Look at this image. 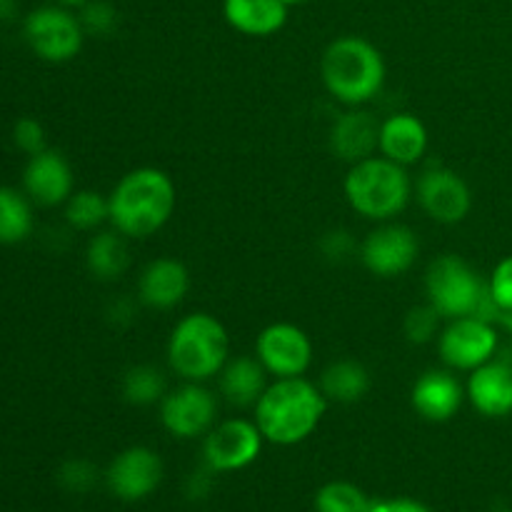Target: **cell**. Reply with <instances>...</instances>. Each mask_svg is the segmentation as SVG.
<instances>
[{
  "label": "cell",
  "instance_id": "ba28073f",
  "mask_svg": "<svg viewBox=\"0 0 512 512\" xmlns=\"http://www.w3.org/2000/svg\"><path fill=\"white\" fill-rule=\"evenodd\" d=\"M218 415V398L203 383L185 380L180 388L168 390L160 400V423L175 438H198L210 433Z\"/></svg>",
  "mask_w": 512,
  "mask_h": 512
},
{
  "label": "cell",
  "instance_id": "7a4b0ae2",
  "mask_svg": "<svg viewBox=\"0 0 512 512\" xmlns=\"http://www.w3.org/2000/svg\"><path fill=\"white\" fill-rule=\"evenodd\" d=\"M328 410V398L310 380L280 378L255 403V423L268 443L298 445L315 433Z\"/></svg>",
  "mask_w": 512,
  "mask_h": 512
},
{
  "label": "cell",
  "instance_id": "9a60e30c",
  "mask_svg": "<svg viewBox=\"0 0 512 512\" xmlns=\"http://www.w3.org/2000/svg\"><path fill=\"white\" fill-rule=\"evenodd\" d=\"M23 185L30 200L43 208H55L73 195V170L68 160L55 150L30 155L23 170Z\"/></svg>",
  "mask_w": 512,
  "mask_h": 512
},
{
  "label": "cell",
  "instance_id": "5b68a950",
  "mask_svg": "<svg viewBox=\"0 0 512 512\" xmlns=\"http://www.w3.org/2000/svg\"><path fill=\"white\" fill-rule=\"evenodd\" d=\"M410 195H413V183L408 168L383 155L353 163L345 175V198L350 208L368 220L388 223L403 213Z\"/></svg>",
  "mask_w": 512,
  "mask_h": 512
},
{
  "label": "cell",
  "instance_id": "603a6c76",
  "mask_svg": "<svg viewBox=\"0 0 512 512\" xmlns=\"http://www.w3.org/2000/svg\"><path fill=\"white\" fill-rule=\"evenodd\" d=\"M125 240L128 238L120 235L115 228L95 233L90 238L88 250H85V263H88V270L95 278L103 280V283H113L128 270L130 250Z\"/></svg>",
  "mask_w": 512,
  "mask_h": 512
},
{
  "label": "cell",
  "instance_id": "3957f363",
  "mask_svg": "<svg viewBox=\"0 0 512 512\" xmlns=\"http://www.w3.org/2000/svg\"><path fill=\"white\" fill-rule=\"evenodd\" d=\"M320 78L338 103L360 108L383 90L385 60L380 50L365 38L343 35L325 48Z\"/></svg>",
  "mask_w": 512,
  "mask_h": 512
},
{
  "label": "cell",
  "instance_id": "8fae6325",
  "mask_svg": "<svg viewBox=\"0 0 512 512\" xmlns=\"http://www.w3.org/2000/svg\"><path fill=\"white\" fill-rule=\"evenodd\" d=\"M255 358L275 380L300 378L313 360V343L308 333L293 323H273L258 335Z\"/></svg>",
  "mask_w": 512,
  "mask_h": 512
},
{
  "label": "cell",
  "instance_id": "277c9868",
  "mask_svg": "<svg viewBox=\"0 0 512 512\" xmlns=\"http://www.w3.org/2000/svg\"><path fill=\"white\" fill-rule=\"evenodd\" d=\"M425 293L428 303L448 320L475 315L495 325L500 313L488 283L458 255H440L430 263L425 273Z\"/></svg>",
  "mask_w": 512,
  "mask_h": 512
},
{
  "label": "cell",
  "instance_id": "e0dca14e",
  "mask_svg": "<svg viewBox=\"0 0 512 512\" xmlns=\"http://www.w3.org/2000/svg\"><path fill=\"white\" fill-rule=\"evenodd\" d=\"M190 288V275L180 260H150L138 278V300L145 308L170 310L183 303Z\"/></svg>",
  "mask_w": 512,
  "mask_h": 512
},
{
  "label": "cell",
  "instance_id": "ac0fdd59",
  "mask_svg": "<svg viewBox=\"0 0 512 512\" xmlns=\"http://www.w3.org/2000/svg\"><path fill=\"white\" fill-rule=\"evenodd\" d=\"M465 395L485 418H505L512 413V365L490 360L470 373Z\"/></svg>",
  "mask_w": 512,
  "mask_h": 512
},
{
  "label": "cell",
  "instance_id": "8d00e7d4",
  "mask_svg": "<svg viewBox=\"0 0 512 512\" xmlns=\"http://www.w3.org/2000/svg\"><path fill=\"white\" fill-rule=\"evenodd\" d=\"M58 3H63V5H85L88 0H58Z\"/></svg>",
  "mask_w": 512,
  "mask_h": 512
},
{
  "label": "cell",
  "instance_id": "d4e9b609",
  "mask_svg": "<svg viewBox=\"0 0 512 512\" xmlns=\"http://www.w3.org/2000/svg\"><path fill=\"white\" fill-rule=\"evenodd\" d=\"M33 233V210L25 195L13 188H0V243H23Z\"/></svg>",
  "mask_w": 512,
  "mask_h": 512
},
{
  "label": "cell",
  "instance_id": "52a82bcc",
  "mask_svg": "<svg viewBox=\"0 0 512 512\" xmlns=\"http://www.w3.org/2000/svg\"><path fill=\"white\" fill-rule=\"evenodd\" d=\"M25 40L38 58L48 63H65L73 60L83 48L85 30L75 15L68 10L45 5L33 10L25 18Z\"/></svg>",
  "mask_w": 512,
  "mask_h": 512
},
{
  "label": "cell",
  "instance_id": "7c38bea8",
  "mask_svg": "<svg viewBox=\"0 0 512 512\" xmlns=\"http://www.w3.org/2000/svg\"><path fill=\"white\" fill-rule=\"evenodd\" d=\"M420 253L418 235L400 223H383L368 233L360 245V260L378 278H398L408 273Z\"/></svg>",
  "mask_w": 512,
  "mask_h": 512
},
{
  "label": "cell",
  "instance_id": "e575fe53",
  "mask_svg": "<svg viewBox=\"0 0 512 512\" xmlns=\"http://www.w3.org/2000/svg\"><path fill=\"white\" fill-rule=\"evenodd\" d=\"M368 512H433L430 508H425L423 503L410 498H393V500H375L370 503Z\"/></svg>",
  "mask_w": 512,
  "mask_h": 512
},
{
  "label": "cell",
  "instance_id": "f1b7e54d",
  "mask_svg": "<svg viewBox=\"0 0 512 512\" xmlns=\"http://www.w3.org/2000/svg\"><path fill=\"white\" fill-rule=\"evenodd\" d=\"M440 320H443V315L430 303L415 305L405 315V338L415 345L430 343V340H435V335H440Z\"/></svg>",
  "mask_w": 512,
  "mask_h": 512
},
{
  "label": "cell",
  "instance_id": "5bb4252c",
  "mask_svg": "<svg viewBox=\"0 0 512 512\" xmlns=\"http://www.w3.org/2000/svg\"><path fill=\"white\" fill-rule=\"evenodd\" d=\"M105 480H108V488L115 498L143 500L163 480V460L155 450L145 448V445H135V448L123 450L110 463Z\"/></svg>",
  "mask_w": 512,
  "mask_h": 512
},
{
  "label": "cell",
  "instance_id": "484cf974",
  "mask_svg": "<svg viewBox=\"0 0 512 512\" xmlns=\"http://www.w3.org/2000/svg\"><path fill=\"white\" fill-rule=\"evenodd\" d=\"M120 390H123V398L130 405H140V408L160 403L168 393L163 373L155 365H133V368L125 370Z\"/></svg>",
  "mask_w": 512,
  "mask_h": 512
},
{
  "label": "cell",
  "instance_id": "ffe728a7",
  "mask_svg": "<svg viewBox=\"0 0 512 512\" xmlns=\"http://www.w3.org/2000/svg\"><path fill=\"white\" fill-rule=\"evenodd\" d=\"M380 155L398 165H413L428 150V128L410 113H395L380 123Z\"/></svg>",
  "mask_w": 512,
  "mask_h": 512
},
{
  "label": "cell",
  "instance_id": "9c48e42d",
  "mask_svg": "<svg viewBox=\"0 0 512 512\" xmlns=\"http://www.w3.org/2000/svg\"><path fill=\"white\" fill-rule=\"evenodd\" d=\"M440 358L453 370H470L490 363L498 350V330L483 318H455L438 335Z\"/></svg>",
  "mask_w": 512,
  "mask_h": 512
},
{
  "label": "cell",
  "instance_id": "7402d4cb",
  "mask_svg": "<svg viewBox=\"0 0 512 512\" xmlns=\"http://www.w3.org/2000/svg\"><path fill=\"white\" fill-rule=\"evenodd\" d=\"M265 378H268V370L260 365L258 358L240 355V358L228 360L220 370V393L230 405H240V408L255 405L268 388Z\"/></svg>",
  "mask_w": 512,
  "mask_h": 512
},
{
  "label": "cell",
  "instance_id": "d6a6232c",
  "mask_svg": "<svg viewBox=\"0 0 512 512\" xmlns=\"http://www.w3.org/2000/svg\"><path fill=\"white\" fill-rule=\"evenodd\" d=\"M13 140L23 153L38 155L45 150V130L35 118H20L13 128Z\"/></svg>",
  "mask_w": 512,
  "mask_h": 512
},
{
  "label": "cell",
  "instance_id": "1f68e13d",
  "mask_svg": "<svg viewBox=\"0 0 512 512\" xmlns=\"http://www.w3.org/2000/svg\"><path fill=\"white\" fill-rule=\"evenodd\" d=\"M488 288L500 310H512V255L495 265Z\"/></svg>",
  "mask_w": 512,
  "mask_h": 512
},
{
  "label": "cell",
  "instance_id": "d590c367",
  "mask_svg": "<svg viewBox=\"0 0 512 512\" xmlns=\"http://www.w3.org/2000/svg\"><path fill=\"white\" fill-rule=\"evenodd\" d=\"M18 13V3L15 0H0V23H8Z\"/></svg>",
  "mask_w": 512,
  "mask_h": 512
},
{
  "label": "cell",
  "instance_id": "83f0119b",
  "mask_svg": "<svg viewBox=\"0 0 512 512\" xmlns=\"http://www.w3.org/2000/svg\"><path fill=\"white\" fill-rule=\"evenodd\" d=\"M368 495L353 483H328L315 495V510L318 512H368Z\"/></svg>",
  "mask_w": 512,
  "mask_h": 512
},
{
  "label": "cell",
  "instance_id": "6da1fadb",
  "mask_svg": "<svg viewBox=\"0 0 512 512\" xmlns=\"http://www.w3.org/2000/svg\"><path fill=\"white\" fill-rule=\"evenodd\" d=\"M175 200V185L165 170L135 168L125 173L108 195L110 225L125 238H150L165 228Z\"/></svg>",
  "mask_w": 512,
  "mask_h": 512
},
{
  "label": "cell",
  "instance_id": "d6986e66",
  "mask_svg": "<svg viewBox=\"0 0 512 512\" xmlns=\"http://www.w3.org/2000/svg\"><path fill=\"white\" fill-rule=\"evenodd\" d=\"M380 145V123L368 110H348L338 115L330 128V150L340 160L360 163L365 158H373Z\"/></svg>",
  "mask_w": 512,
  "mask_h": 512
},
{
  "label": "cell",
  "instance_id": "74e56055",
  "mask_svg": "<svg viewBox=\"0 0 512 512\" xmlns=\"http://www.w3.org/2000/svg\"><path fill=\"white\" fill-rule=\"evenodd\" d=\"M283 3H288V5H293V3H305V0H283Z\"/></svg>",
  "mask_w": 512,
  "mask_h": 512
},
{
  "label": "cell",
  "instance_id": "836d02e7",
  "mask_svg": "<svg viewBox=\"0 0 512 512\" xmlns=\"http://www.w3.org/2000/svg\"><path fill=\"white\" fill-rule=\"evenodd\" d=\"M320 250L325 258L330 260H345L355 253V240L348 230H330L325 238L320 240Z\"/></svg>",
  "mask_w": 512,
  "mask_h": 512
},
{
  "label": "cell",
  "instance_id": "f546056e",
  "mask_svg": "<svg viewBox=\"0 0 512 512\" xmlns=\"http://www.w3.org/2000/svg\"><path fill=\"white\" fill-rule=\"evenodd\" d=\"M80 25H83L85 33L90 35H113L115 28H118V10H115L113 3L108 0H88L83 5V13H80Z\"/></svg>",
  "mask_w": 512,
  "mask_h": 512
},
{
  "label": "cell",
  "instance_id": "30bf717a",
  "mask_svg": "<svg viewBox=\"0 0 512 512\" xmlns=\"http://www.w3.org/2000/svg\"><path fill=\"white\" fill-rule=\"evenodd\" d=\"M263 440L258 423H250V420L233 418L213 425L203 445L205 465L215 473H233V470L248 468L250 463L258 460Z\"/></svg>",
  "mask_w": 512,
  "mask_h": 512
},
{
  "label": "cell",
  "instance_id": "cb8c5ba5",
  "mask_svg": "<svg viewBox=\"0 0 512 512\" xmlns=\"http://www.w3.org/2000/svg\"><path fill=\"white\" fill-rule=\"evenodd\" d=\"M320 390L328 403L353 405L370 390V373L358 360H335L320 375Z\"/></svg>",
  "mask_w": 512,
  "mask_h": 512
},
{
  "label": "cell",
  "instance_id": "44dd1931",
  "mask_svg": "<svg viewBox=\"0 0 512 512\" xmlns=\"http://www.w3.org/2000/svg\"><path fill=\"white\" fill-rule=\"evenodd\" d=\"M225 18L245 35H273L288 20L283 0H225Z\"/></svg>",
  "mask_w": 512,
  "mask_h": 512
},
{
  "label": "cell",
  "instance_id": "2e32d148",
  "mask_svg": "<svg viewBox=\"0 0 512 512\" xmlns=\"http://www.w3.org/2000/svg\"><path fill=\"white\" fill-rule=\"evenodd\" d=\"M465 400V388L448 370H428L418 378L410 393V405L420 418L430 423H445L458 415Z\"/></svg>",
  "mask_w": 512,
  "mask_h": 512
},
{
  "label": "cell",
  "instance_id": "4fadbf2b",
  "mask_svg": "<svg viewBox=\"0 0 512 512\" xmlns=\"http://www.w3.org/2000/svg\"><path fill=\"white\" fill-rule=\"evenodd\" d=\"M415 195H418L420 208L430 218L445 225L465 220L473 208V193H470L468 183L455 170L443 168V165H433L420 173L418 183H415Z\"/></svg>",
  "mask_w": 512,
  "mask_h": 512
},
{
  "label": "cell",
  "instance_id": "8992f818",
  "mask_svg": "<svg viewBox=\"0 0 512 512\" xmlns=\"http://www.w3.org/2000/svg\"><path fill=\"white\" fill-rule=\"evenodd\" d=\"M230 355L228 330L210 313H190L173 328L168 363L183 380L205 383L220 375Z\"/></svg>",
  "mask_w": 512,
  "mask_h": 512
},
{
  "label": "cell",
  "instance_id": "4316f807",
  "mask_svg": "<svg viewBox=\"0 0 512 512\" xmlns=\"http://www.w3.org/2000/svg\"><path fill=\"white\" fill-rule=\"evenodd\" d=\"M65 220L75 230H95L110 220L108 198L95 190H78L65 200Z\"/></svg>",
  "mask_w": 512,
  "mask_h": 512
},
{
  "label": "cell",
  "instance_id": "4dcf8cb0",
  "mask_svg": "<svg viewBox=\"0 0 512 512\" xmlns=\"http://www.w3.org/2000/svg\"><path fill=\"white\" fill-rule=\"evenodd\" d=\"M58 480L70 493H85L95 485V468L88 460H68L60 465Z\"/></svg>",
  "mask_w": 512,
  "mask_h": 512
}]
</instances>
